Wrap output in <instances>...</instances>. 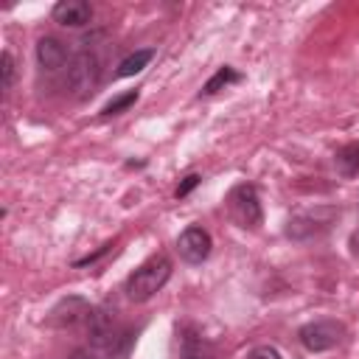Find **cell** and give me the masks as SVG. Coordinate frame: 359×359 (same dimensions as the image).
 <instances>
[{"label":"cell","mask_w":359,"mask_h":359,"mask_svg":"<svg viewBox=\"0 0 359 359\" xmlns=\"http://www.w3.org/2000/svg\"><path fill=\"white\" fill-rule=\"evenodd\" d=\"M177 337H180V356L177 359H216L210 342L194 325H182L177 331Z\"/></svg>","instance_id":"30bf717a"},{"label":"cell","mask_w":359,"mask_h":359,"mask_svg":"<svg viewBox=\"0 0 359 359\" xmlns=\"http://www.w3.org/2000/svg\"><path fill=\"white\" fill-rule=\"evenodd\" d=\"M210 247H213L210 233L205 227H196V224L185 227L180 233V238H177V252H180V258L185 264H202V261H208Z\"/></svg>","instance_id":"8992f818"},{"label":"cell","mask_w":359,"mask_h":359,"mask_svg":"<svg viewBox=\"0 0 359 359\" xmlns=\"http://www.w3.org/2000/svg\"><path fill=\"white\" fill-rule=\"evenodd\" d=\"M247 359H283V356H280V351L272 348V345H258V348L250 351Z\"/></svg>","instance_id":"ac0fdd59"},{"label":"cell","mask_w":359,"mask_h":359,"mask_svg":"<svg viewBox=\"0 0 359 359\" xmlns=\"http://www.w3.org/2000/svg\"><path fill=\"white\" fill-rule=\"evenodd\" d=\"M90 314H93L90 303H87L84 297H79V294H70V297H62V300L50 309L48 325H50V328H70V325H76V323H81V320H90Z\"/></svg>","instance_id":"52a82bcc"},{"label":"cell","mask_w":359,"mask_h":359,"mask_svg":"<svg viewBox=\"0 0 359 359\" xmlns=\"http://www.w3.org/2000/svg\"><path fill=\"white\" fill-rule=\"evenodd\" d=\"M236 81H241V76L233 70V67H219L208 81H205V87H202V95H213V93H219L222 87H227V84H236Z\"/></svg>","instance_id":"4fadbf2b"},{"label":"cell","mask_w":359,"mask_h":359,"mask_svg":"<svg viewBox=\"0 0 359 359\" xmlns=\"http://www.w3.org/2000/svg\"><path fill=\"white\" fill-rule=\"evenodd\" d=\"M137 101V90H129V93H121V95H115L104 109H101V115L104 118H112V115H121L123 109H129L132 104Z\"/></svg>","instance_id":"5bb4252c"},{"label":"cell","mask_w":359,"mask_h":359,"mask_svg":"<svg viewBox=\"0 0 359 359\" xmlns=\"http://www.w3.org/2000/svg\"><path fill=\"white\" fill-rule=\"evenodd\" d=\"M53 20L65 28H81V25H90L93 20V6L84 3V0H62L53 6Z\"/></svg>","instance_id":"ba28073f"},{"label":"cell","mask_w":359,"mask_h":359,"mask_svg":"<svg viewBox=\"0 0 359 359\" xmlns=\"http://www.w3.org/2000/svg\"><path fill=\"white\" fill-rule=\"evenodd\" d=\"M297 339H300V345L306 351L323 353V351L337 348L345 339V325L337 323V320H314V323H306L297 331Z\"/></svg>","instance_id":"277c9868"},{"label":"cell","mask_w":359,"mask_h":359,"mask_svg":"<svg viewBox=\"0 0 359 359\" xmlns=\"http://www.w3.org/2000/svg\"><path fill=\"white\" fill-rule=\"evenodd\" d=\"M109 250H112V241H107L104 247H98L95 252H90V255H84V258H76V261H73V266H87V264H95V261H98L104 252H109Z\"/></svg>","instance_id":"d6986e66"},{"label":"cell","mask_w":359,"mask_h":359,"mask_svg":"<svg viewBox=\"0 0 359 359\" xmlns=\"http://www.w3.org/2000/svg\"><path fill=\"white\" fill-rule=\"evenodd\" d=\"M67 359H112V353H109L107 348L95 345V342H87V345L76 348V351H73Z\"/></svg>","instance_id":"9a60e30c"},{"label":"cell","mask_w":359,"mask_h":359,"mask_svg":"<svg viewBox=\"0 0 359 359\" xmlns=\"http://www.w3.org/2000/svg\"><path fill=\"white\" fill-rule=\"evenodd\" d=\"M36 62L42 70L53 73V70H62L65 62H70V53H67V45L56 36H42L36 42Z\"/></svg>","instance_id":"9c48e42d"},{"label":"cell","mask_w":359,"mask_h":359,"mask_svg":"<svg viewBox=\"0 0 359 359\" xmlns=\"http://www.w3.org/2000/svg\"><path fill=\"white\" fill-rule=\"evenodd\" d=\"M334 165L342 177H356L359 174V143H348L334 154Z\"/></svg>","instance_id":"7c38bea8"},{"label":"cell","mask_w":359,"mask_h":359,"mask_svg":"<svg viewBox=\"0 0 359 359\" xmlns=\"http://www.w3.org/2000/svg\"><path fill=\"white\" fill-rule=\"evenodd\" d=\"M337 216H339V210L331 208V205H317V208L300 210V213H294L286 222V236L294 238V241L317 238V236H323V233L331 230V224L337 222Z\"/></svg>","instance_id":"7a4b0ae2"},{"label":"cell","mask_w":359,"mask_h":359,"mask_svg":"<svg viewBox=\"0 0 359 359\" xmlns=\"http://www.w3.org/2000/svg\"><path fill=\"white\" fill-rule=\"evenodd\" d=\"M154 48H140V50H135V53H129L126 59H121L118 62V70H115V76L118 79H126V76H135V73H140L151 59H154Z\"/></svg>","instance_id":"8fae6325"},{"label":"cell","mask_w":359,"mask_h":359,"mask_svg":"<svg viewBox=\"0 0 359 359\" xmlns=\"http://www.w3.org/2000/svg\"><path fill=\"white\" fill-rule=\"evenodd\" d=\"M199 182H202V177H199V174H188V177H185L180 185H177L174 196H177V199H185V196H188V194H191V191H194Z\"/></svg>","instance_id":"e0dca14e"},{"label":"cell","mask_w":359,"mask_h":359,"mask_svg":"<svg viewBox=\"0 0 359 359\" xmlns=\"http://www.w3.org/2000/svg\"><path fill=\"white\" fill-rule=\"evenodd\" d=\"M168 278H171V261L165 255H154L126 278V297L135 303H143L154 297Z\"/></svg>","instance_id":"6da1fadb"},{"label":"cell","mask_w":359,"mask_h":359,"mask_svg":"<svg viewBox=\"0 0 359 359\" xmlns=\"http://www.w3.org/2000/svg\"><path fill=\"white\" fill-rule=\"evenodd\" d=\"M227 210L230 216L236 219V224L241 227H258L264 222V210H261V199H258V191L247 182L236 185L230 194H227Z\"/></svg>","instance_id":"5b68a950"},{"label":"cell","mask_w":359,"mask_h":359,"mask_svg":"<svg viewBox=\"0 0 359 359\" xmlns=\"http://www.w3.org/2000/svg\"><path fill=\"white\" fill-rule=\"evenodd\" d=\"M101 81V59L93 50H79L67 62V87L73 90L76 98H87L95 93Z\"/></svg>","instance_id":"3957f363"},{"label":"cell","mask_w":359,"mask_h":359,"mask_svg":"<svg viewBox=\"0 0 359 359\" xmlns=\"http://www.w3.org/2000/svg\"><path fill=\"white\" fill-rule=\"evenodd\" d=\"M0 73H3V90L8 93L14 84V56L8 50H3V56H0Z\"/></svg>","instance_id":"2e32d148"}]
</instances>
